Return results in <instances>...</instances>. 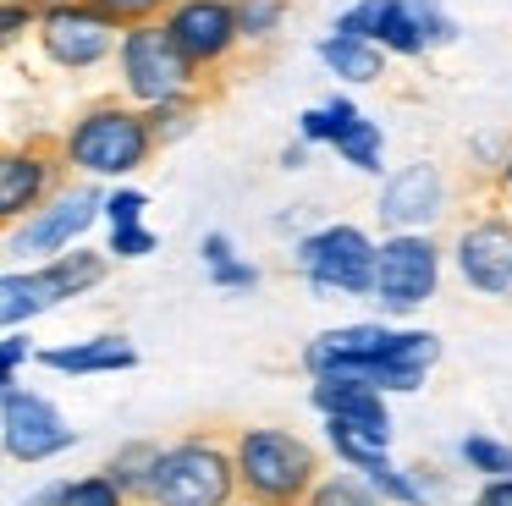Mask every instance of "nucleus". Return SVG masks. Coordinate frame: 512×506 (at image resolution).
<instances>
[{
    "label": "nucleus",
    "instance_id": "nucleus-1",
    "mask_svg": "<svg viewBox=\"0 0 512 506\" xmlns=\"http://www.w3.org/2000/svg\"><path fill=\"white\" fill-rule=\"evenodd\" d=\"M61 171H72L78 182H127L155 160V138L138 105H127L122 94L94 99L67 121V132L56 138Z\"/></svg>",
    "mask_w": 512,
    "mask_h": 506
},
{
    "label": "nucleus",
    "instance_id": "nucleus-2",
    "mask_svg": "<svg viewBox=\"0 0 512 506\" xmlns=\"http://www.w3.org/2000/svg\"><path fill=\"white\" fill-rule=\"evenodd\" d=\"M144 506H232L237 501V473L232 446L215 435H182L155 451L144 479Z\"/></svg>",
    "mask_w": 512,
    "mask_h": 506
},
{
    "label": "nucleus",
    "instance_id": "nucleus-3",
    "mask_svg": "<svg viewBox=\"0 0 512 506\" xmlns=\"http://www.w3.org/2000/svg\"><path fill=\"white\" fill-rule=\"evenodd\" d=\"M232 473L254 506H298L320 479V457L292 429H237Z\"/></svg>",
    "mask_w": 512,
    "mask_h": 506
},
{
    "label": "nucleus",
    "instance_id": "nucleus-4",
    "mask_svg": "<svg viewBox=\"0 0 512 506\" xmlns=\"http://www.w3.org/2000/svg\"><path fill=\"white\" fill-rule=\"evenodd\" d=\"M111 61H116V77H122V99H127V105H138V110L166 105V99L204 94V72L177 50V44H171V33L160 28V22L122 28Z\"/></svg>",
    "mask_w": 512,
    "mask_h": 506
},
{
    "label": "nucleus",
    "instance_id": "nucleus-5",
    "mask_svg": "<svg viewBox=\"0 0 512 506\" xmlns=\"http://www.w3.org/2000/svg\"><path fill=\"white\" fill-rule=\"evenodd\" d=\"M100 198H105L100 182H61L34 215H23L6 231V253H12V259L45 264V259H56V253L78 248V242L89 237V226L100 220Z\"/></svg>",
    "mask_w": 512,
    "mask_h": 506
},
{
    "label": "nucleus",
    "instance_id": "nucleus-6",
    "mask_svg": "<svg viewBox=\"0 0 512 506\" xmlns=\"http://www.w3.org/2000/svg\"><path fill=\"white\" fill-rule=\"evenodd\" d=\"M435 286H441V248H435L430 231H391L386 242H375L369 292H375L391 314H408V308L430 303Z\"/></svg>",
    "mask_w": 512,
    "mask_h": 506
},
{
    "label": "nucleus",
    "instance_id": "nucleus-7",
    "mask_svg": "<svg viewBox=\"0 0 512 506\" xmlns=\"http://www.w3.org/2000/svg\"><path fill=\"white\" fill-rule=\"evenodd\" d=\"M298 270L320 297H369L375 275V237L358 226H320L298 242Z\"/></svg>",
    "mask_w": 512,
    "mask_h": 506
},
{
    "label": "nucleus",
    "instance_id": "nucleus-8",
    "mask_svg": "<svg viewBox=\"0 0 512 506\" xmlns=\"http://www.w3.org/2000/svg\"><path fill=\"white\" fill-rule=\"evenodd\" d=\"M116 39H122V28L111 17H100L89 0H67L56 11H39V22H34V44L56 72H94V66H105L116 55Z\"/></svg>",
    "mask_w": 512,
    "mask_h": 506
},
{
    "label": "nucleus",
    "instance_id": "nucleus-9",
    "mask_svg": "<svg viewBox=\"0 0 512 506\" xmlns=\"http://www.w3.org/2000/svg\"><path fill=\"white\" fill-rule=\"evenodd\" d=\"M72 446H78V429L67 424V413L50 396L23 391V385H12V391L0 396V451L12 462L34 468V462H50Z\"/></svg>",
    "mask_w": 512,
    "mask_h": 506
},
{
    "label": "nucleus",
    "instance_id": "nucleus-10",
    "mask_svg": "<svg viewBox=\"0 0 512 506\" xmlns=\"http://www.w3.org/2000/svg\"><path fill=\"white\" fill-rule=\"evenodd\" d=\"M160 28L171 33V44H177V50L188 55L204 77L226 72V66H232V55L243 50L232 0H171L166 17H160Z\"/></svg>",
    "mask_w": 512,
    "mask_h": 506
},
{
    "label": "nucleus",
    "instance_id": "nucleus-11",
    "mask_svg": "<svg viewBox=\"0 0 512 506\" xmlns=\"http://www.w3.org/2000/svg\"><path fill=\"white\" fill-rule=\"evenodd\" d=\"M61 182H67V171L56 160V143L45 138L0 143V231H12L23 215H34Z\"/></svg>",
    "mask_w": 512,
    "mask_h": 506
},
{
    "label": "nucleus",
    "instance_id": "nucleus-12",
    "mask_svg": "<svg viewBox=\"0 0 512 506\" xmlns=\"http://www.w3.org/2000/svg\"><path fill=\"white\" fill-rule=\"evenodd\" d=\"M457 275L485 297H512V215L507 209H485L474 215L452 242Z\"/></svg>",
    "mask_w": 512,
    "mask_h": 506
},
{
    "label": "nucleus",
    "instance_id": "nucleus-13",
    "mask_svg": "<svg viewBox=\"0 0 512 506\" xmlns=\"http://www.w3.org/2000/svg\"><path fill=\"white\" fill-rule=\"evenodd\" d=\"M452 39H457V22L446 17L441 0H380L375 44L386 55L419 61V55H430V50H446Z\"/></svg>",
    "mask_w": 512,
    "mask_h": 506
},
{
    "label": "nucleus",
    "instance_id": "nucleus-14",
    "mask_svg": "<svg viewBox=\"0 0 512 506\" xmlns=\"http://www.w3.org/2000/svg\"><path fill=\"white\" fill-rule=\"evenodd\" d=\"M446 215V176L435 160H413L380 187V220L391 231H430Z\"/></svg>",
    "mask_w": 512,
    "mask_h": 506
},
{
    "label": "nucleus",
    "instance_id": "nucleus-15",
    "mask_svg": "<svg viewBox=\"0 0 512 506\" xmlns=\"http://www.w3.org/2000/svg\"><path fill=\"white\" fill-rule=\"evenodd\" d=\"M34 358L56 374H72V380H89V374H127L138 369V347L127 336H83V341H61V347H34Z\"/></svg>",
    "mask_w": 512,
    "mask_h": 506
},
{
    "label": "nucleus",
    "instance_id": "nucleus-16",
    "mask_svg": "<svg viewBox=\"0 0 512 506\" xmlns=\"http://www.w3.org/2000/svg\"><path fill=\"white\" fill-rule=\"evenodd\" d=\"M61 303H67V292H61V281L50 275V264L0 270V330H23Z\"/></svg>",
    "mask_w": 512,
    "mask_h": 506
},
{
    "label": "nucleus",
    "instance_id": "nucleus-17",
    "mask_svg": "<svg viewBox=\"0 0 512 506\" xmlns=\"http://www.w3.org/2000/svg\"><path fill=\"white\" fill-rule=\"evenodd\" d=\"M314 407L325 418H347V424L369 429V435L391 440V413H386V396L375 385H358V380H314Z\"/></svg>",
    "mask_w": 512,
    "mask_h": 506
},
{
    "label": "nucleus",
    "instance_id": "nucleus-18",
    "mask_svg": "<svg viewBox=\"0 0 512 506\" xmlns=\"http://www.w3.org/2000/svg\"><path fill=\"white\" fill-rule=\"evenodd\" d=\"M314 55H320V61L331 66V77H342V83H380V77H386V50L369 44V39L325 33V39L314 44Z\"/></svg>",
    "mask_w": 512,
    "mask_h": 506
},
{
    "label": "nucleus",
    "instance_id": "nucleus-19",
    "mask_svg": "<svg viewBox=\"0 0 512 506\" xmlns=\"http://www.w3.org/2000/svg\"><path fill=\"white\" fill-rule=\"evenodd\" d=\"M331 149L342 154L353 171H369V176H380V160H386V132H380V121H369V116H353L342 132L331 138Z\"/></svg>",
    "mask_w": 512,
    "mask_h": 506
},
{
    "label": "nucleus",
    "instance_id": "nucleus-20",
    "mask_svg": "<svg viewBox=\"0 0 512 506\" xmlns=\"http://www.w3.org/2000/svg\"><path fill=\"white\" fill-rule=\"evenodd\" d=\"M199 110L204 99H166V105H149L144 121H149V138H155V149H166V143H182L193 127H199Z\"/></svg>",
    "mask_w": 512,
    "mask_h": 506
},
{
    "label": "nucleus",
    "instance_id": "nucleus-21",
    "mask_svg": "<svg viewBox=\"0 0 512 506\" xmlns=\"http://www.w3.org/2000/svg\"><path fill=\"white\" fill-rule=\"evenodd\" d=\"M155 440H127L122 451H116L111 462H105V479L116 484V490L127 495V501H138L144 495V479H149V462H155Z\"/></svg>",
    "mask_w": 512,
    "mask_h": 506
},
{
    "label": "nucleus",
    "instance_id": "nucleus-22",
    "mask_svg": "<svg viewBox=\"0 0 512 506\" xmlns=\"http://www.w3.org/2000/svg\"><path fill=\"white\" fill-rule=\"evenodd\" d=\"M237 6V39L243 44H265L281 33V22H287L292 0H232Z\"/></svg>",
    "mask_w": 512,
    "mask_h": 506
},
{
    "label": "nucleus",
    "instance_id": "nucleus-23",
    "mask_svg": "<svg viewBox=\"0 0 512 506\" xmlns=\"http://www.w3.org/2000/svg\"><path fill=\"white\" fill-rule=\"evenodd\" d=\"M325 440H331L336 457H347L353 468H369L375 457H386V440L358 429V424H347V418H325Z\"/></svg>",
    "mask_w": 512,
    "mask_h": 506
},
{
    "label": "nucleus",
    "instance_id": "nucleus-24",
    "mask_svg": "<svg viewBox=\"0 0 512 506\" xmlns=\"http://www.w3.org/2000/svg\"><path fill=\"white\" fill-rule=\"evenodd\" d=\"M364 479H369V490H375V495H386V501H397V506H424V490H419V484H413L402 468H391L386 457L369 462Z\"/></svg>",
    "mask_w": 512,
    "mask_h": 506
},
{
    "label": "nucleus",
    "instance_id": "nucleus-25",
    "mask_svg": "<svg viewBox=\"0 0 512 506\" xmlns=\"http://www.w3.org/2000/svg\"><path fill=\"white\" fill-rule=\"evenodd\" d=\"M144 209H149V193L144 187H127V182H116L111 193L100 198V220L105 226H144Z\"/></svg>",
    "mask_w": 512,
    "mask_h": 506
},
{
    "label": "nucleus",
    "instance_id": "nucleus-26",
    "mask_svg": "<svg viewBox=\"0 0 512 506\" xmlns=\"http://www.w3.org/2000/svg\"><path fill=\"white\" fill-rule=\"evenodd\" d=\"M61 506H133L105 473H83V479L61 484Z\"/></svg>",
    "mask_w": 512,
    "mask_h": 506
},
{
    "label": "nucleus",
    "instance_id": "nucleus-27",
    "mask_svg": "<svg viewBox=\"0 0 512 506\" xmlns=\"http://www.w3.org/2000/svg\"><path fill=\"white\" fill-rule=\"evenodd\" d=\"M463 457H468V468L490 473V479H512V446H501V440H490V435H468Z\"/></svg>",
    "mask_w": 512,
    "mask_h": 506
},
{
    "label": "nucleus",
    "instance_id": "nucleus-28",
    "mask_svg": "<svg viewBox=\"0 0 512 506\" xmlns=\"http://www.w3.org/2000/svg\"><path fill=\"white\" fill-rule=\"evenodd\" d=\"M100 17H111L116 28H138V22H160L171 0H89Z\"/></svg>",
    "mask_w": 512,
    "mask_h": 506
},
{
    "label": "nucleus",
    "instance_id": "nucleus-29",
    "mask_svg": "<svg viewBox=\"0 0 512 506\" xmlns=\"http://www.w3.org/2000/svg\"><path fill=\"white\" fill-rule=\"evenodd\" d=\"M34 22H39L34 6H23V0H0V55L34 39Z\"/></svg>",
    "mask_w": 512,
    "mask_h": 506
},
{
    "label": "nucleus",
    "instance_id": "nucleus-30",
    "mask_svg": "<svg viewBox=\"0 0 512 506\" xmlns=\"http://www.w3.org/2000/svg\"><path fill=\"white\" fill-rule=\"evenodd\" d=\"M298 506H380V501L369 490H358V484H347V479H325V484L314 479V490L303 495Z\"/></svg>",
    "mask_w": 512,
    "mask_h": 506
},
{
    "label": "nucleus",
    "instance_id": "nucleus-31",
    "mask_svg": "<svg viewBox=\"0 0 512 506\" xmlns=\"http://www.w3.org/2000/svg\"><path fill=\"white\" fill-rule=\"evenodd\" d=\"M28 358H34V341H28L23 330H0V396L17 385V374H23Z\"/></svg>",
    "mask_w": 512,
    "mask_h": 506
},
{
    "label": "nucleus",
    "instance_id": "nucleus-32",
    "mask_svg": "<svg viewBox=\"0 0 512 506\" xmlns=\"http://www.w3.org/2000/svg\"><path fill=\"white\" fill-rule=\"evenodd\" d=\"M160 248V237L149 226H116L111 242H105V259H149Z\"/></svg>",
    "mask_w": 512,
    "mask_h": 506
},
{
    "label": "nucleus",
    "instance_id": "nucleus-33",
    "mask_svg": "<svg viewBox=\"0 0 512 506\" xmlns=\"http://www.w3.org/2000/svg\"><path fill=\"white\" fill-rule=\"evenodd\" d=\"M375 28H380V0H353V6L336 17L331 33H347V39H369V44H375Z\"/></svg>",
    "mask_w": 512,
    "mask_h": 506
},
{
    "label": "nucleus",
    "instance_id": "nucleus-34",
    "mask_svg": "<svg viewBox=\"0 0 512 506\" xmlns=\"http://www.w3.org/2000/svg\"><path fill=\"white\" fill-rule=\"evenodd\" d=\"M210 281L221 286V292H248V286H259V270H254V264H243V259H226V264H215V270H210Z\"/></svg>",
    "mask_w": 512,
    "mask_h": 506
},
{
    "label": "nucleus",
    "instance_id": "nucleus-35",
    "mask_svg": "<svg viewBox=\"0 0 512 506\" xmlns=\"http://www.w3.org/2000/svg\"><path fill=\"white\" fill-rule=\"evenodd\" d=\"M199 259H204V270H215V264L237 259L232 237H226V231H204V242H199Z\"/></svg>",
    "mask_w": 512,
    "mask_h": 506
},
{
    "label": "nucleus",
    "instance_id": "nucleus-36",
    "mask_svg": "<svg viewBox=\"0 0 512 506\" xmlns=\"http://www.w3.org/2000/svg\"><path fill=\"white\" fill-rule=\"evenodd\" d=\"M474 506H512V479H490Z\"/></svg>",
    "mask_w": 512,
    "mask_h": 506
},
{
    "label": "nucleus",
    "instance_id": "nucleus-37",
    "mask_svg": "<svg viewBox=\"0 0 512 506\" xmlns=\"http://www.w3.org/2000/svg\"><path fill=\"white\" fill-rule=\"evenodd\" d=\"M496 193H501V204L512 209V143H507V154L496 160Z\"/></svg>",
    "mask_w": 512,
    "mask_h": 506
},
{
    "label": "nucleus",
    "instance_id": "nucleus-38",
    "mask_svg": "<svg viewBox=\"0 0 512 506\" xmlns=\"http://www.w3.org/2000/svg\"><path fill=\"white\" fill-rule=\"evenodd\" d=\"M281 165H287V171H303V165H309V143H287V149H281Z\"/></svg>",
    "mask_w": 512,
    "mask_h": 506
},
{
    "label": "nucleus",
    "instance_id": "nucleus-39",
    "mask_svg": "<svg viewBox=\"0 0 512 506\" xmlns=\"http://www.w3.org/2000/svg\"><path fill=\"white\" fill-rule=\"evenodd\" d=\"M23 506H61V484H45V490H34Z\"/></svg>",
    "mask_w": 512,
    "mask_h": 506
},
{
    "label": "nucleus",
    "instance_id": "nucleus-40",
    "mask_svg": "<svg viewBox=\"0 0 512 506\" xmlns=\"http://www.w3.org/2000/svg\"><path fill=\"white\" fill-rule=\"evenodd\" d=\"M23 6H34V11H56V6H67V0H23Z\"/></svg>",
    "mask_w": 512,
    "mask_h": 506
}]
</instances>
